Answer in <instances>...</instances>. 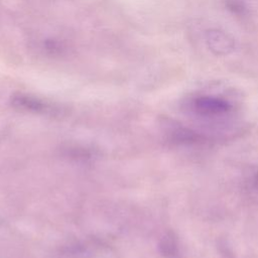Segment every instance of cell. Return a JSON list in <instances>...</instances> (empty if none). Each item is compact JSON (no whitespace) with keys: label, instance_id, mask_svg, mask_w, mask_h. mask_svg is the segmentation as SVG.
Returning a JSON list of instances; mask_svg holds the SVG:
<instances>
[{"label":"cell","instance_id":"6da1fadb","mask_svg":"<svg viewBox=\"0 0 258 258\" xmlns=\"http://www.w3.org/2000/svg\"><path fill=\"white\" fill-rule=\"evenodd\" d=\"M194 111L205 117H217L228 114L232 105L225 99L214 96H201L192 101Z\"/></svg>","mask_w":258,"mask_h":258},{"label":"cell","instance_id":"7a4b0ae2","mask_svg":"<svg viewBox=\"0 0 258 258\" xmlns=\"http://www.w3.org/2000/svg\"><path fill=\"white\" fill-rule=\"evenodd\" d=\"M207 41L210 48L219 54H227L234 47L233 39L220 30H211L208 33Z\"/></svg>","mask_w":258,"mask_h":258},{"label":"cell","instance_id":"3957f363","mask_svg":"<svg viewBox=\"0 0 258 258\" xmlns=\"http://www.w3.org/2000/svg\"><path fill=\"white\" fill-rule=\"evenodd\" d=\"M159 252L165 258H179L180 256V247L178 240L174 233L167 232L165 233L158 244Z\"/></svg>","mask_w":258,"mask_h":258},{"label":"cell","instance_id":"277c9868","mask_svg":"<svg viewBox=\"0 0 258 258\" xmlns=\"http://www.w3.org/2000/svg\"><path fill=\"white\" fill-rule=\"evenodd\" d=\"M12 106L16 109L29 112H43L45 110V104L36 98L31 96L18 94L13 96L11 100Z\"/></svg>","mask_w":258,"mask_h":258}]
</instances>
